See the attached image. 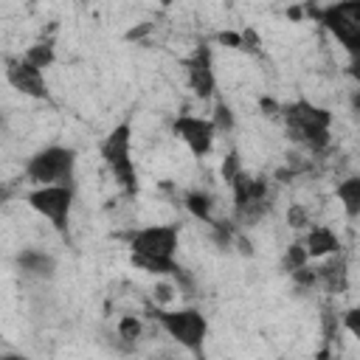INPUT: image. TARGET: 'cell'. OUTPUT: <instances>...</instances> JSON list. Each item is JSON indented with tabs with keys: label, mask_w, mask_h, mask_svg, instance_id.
<instances>
[{
	"label": "cell",
	"mask_w": 360,
	"mask_h": 360,
	"mask_svg": "<svg viewBox=\"0 0 360 360\" xmlns=\"http://www.w3.org/2000/svg\"><path fill=\"white\" fill-rule=\"evenodd\" d=\"M141 332H143V323L135 318V315H124L121 321H118V338L132 349L135 346V340L141 338Z\"/></svg>",
	"instance_id": "cell-18"
},
{
	"label": "cell",
	"mask_w": 360,
	"mask_h": 360,
	"mask_svg": "<svg viewBox=\"0 0 360 360\" xmlns=\"http://www.w3.org/2000/svg\"><path fill=\"white\" fill-rule=\"evenodd\" d=\"M349 76L357 82V87H360V56H349Z\"/></svg>",
	"instance_id": "cell-26"
},
{
	"label": "cell",
	"mask_w": 360,
	"mask_h": 360,
	"mask_svg": "<svg viewBox=\"0 0 360 360\" xmlns=\"http://www.w3.org/2000/svg\"><path fill=\"white\" fill-rule=\"evenodd\" d=\"M101 160L104 166L112 172L118 188L124 194H138V172L132 163V127L129 121H121L118 127H112L107 132V138L101 141Z\"/></svg>",
	"instance_id": "cell-5"
},
{
	"label": "cell",
	"mask_w": 360,
	"mask_h": 360,
	"mask_svg": "<svg viewBox=\"0 0 360 360\" xmlns=\"http://www.w3.org/2000/svg\"><path fill=\"white\" fill-rule=\"evenodd\" d=\"M214 127H217V132H231L233 129V110L225 104V101H217V107H214Z\"/></svg>",
	"instance_id": "cell-19"
},
{
	"label": "cell",
	"mask_w": 360,
	"mask_h": 360,
	"mask_svg": "<svg viewBox=\"0 0 360 360\" xmlns=\"http://www.w3.org/2000/svg\"><path fill=\"white\" fill-rule=\"evenodd\" d=\"M259 107H262V112L264 115H281V104L276 101V98H259Z\"/></svg>",
	"instance_id": "cell-25"
},
{
	"label": "cell",
	"mask_w": 360,
	"mask_h": 360,
	"mask_svg": "<svg viewBox=\"0 0 360 360\" xmlns=\"http://www.w3.org/2000/svg\"><path fill=\"white\" fill-rule=\"evenodd\" d=\"M155 298L158 301H169L172 298V284H158L155 287Z\"/></svg>",
	"instance_id": "cell-27"
},
{
	"label": "cell",
	"mask_w": 360,
	"mask_h": 360,
	"mask_svg": "<svg viewBox=\"0 0 360 360\" xmlns=\"http://www.w3.org/2000/svg\"><path fill=\"white\" fill-rule=\"evenodd\" d=\"M292 276V281L298 284V287H312V284H318V270H309V267H301V270H295V273H290Z\"/></svg>",
	"instance_id": "cell-23"
},
{
	"label": "cell",
	"mask_w": 360,
	"mask_h": 360,
	"mask_svg": "<svg viewBox=\"0 0 360 360\" xmlns=\"http://www.w3.org/2000/svg\"><path fill=\"white\" fill-rule=\"evenodd\" d=\"M180 245V231L177 225H149L132 233L129 250H132V264L152 273V276H174L180 264L174 262Z\"/></svg>",
	"instance_id": "cell-1"
},
{
	"label": "cell",
	"mask_w": 360,
	"mask_h": 360,
	"mask_svg": "<svg viewBox=\"0 0 360 360\" xmlns=\"http://www.w3.org/2000/svg\"><path fill=\"white\" fill-rule=\"evenodd\" d=\"M25 202L42 219H48L59 233L68 231L70 208H73V186H39L25 194Z\"/></svg>",
	"instance_id": "cell-7"
},
{
	"label": "cell",
	"mask_w": 360,
	"mask_h": 360,
	"mask_svg": "<svg viewBox=\"0 0 360 360\" xmlns=\"http://www.w3.org/2000/svg\"><path fill=\"white\" fill-rule=\"evenodd\" d=\"M183 205H186V208H188V214H191V217H197L200 222H205V225H211V222H214V217H211L214 200H211V194H208V191H188V194L183 197Z\"/></svg>",
	"instance_id": "cell-15"
},
{
	"label": "cell",
	"mask_w": 360,
	"mask_h": 360,
	"mask_svg": "<svg viewBox=\"0 0 360 360\" xmlns=\"http://www.w3.org/2000/svg\"><path fill=\"white\" fill-rule=\"evenodd\" d=\"M239 172H245V169H242V163H239V152H236V149H231V152L225 155V160H222V180H228V186H231V183H233V177H236Z\"/></svg>",
	"instance_id": "cell-20"
},
{
	"label": "cell",
	"mask_w": 360,
	"mask_h": 360,
	"mask_svg": "<svg viewBox=\"0 0 360 360\" xmlns=\"http://www.w3.org/2000/svg\"><path fill=\"white\" fill-rule=\"evenodd\" d=\"M287 225H290V228H304V225H309L307 208L298 205V202H292V205L287 208Z\"/></svg>",
	"instance_id": "cell-21"
},
{
	"label": "cell",
	"mask_w": 360,
	"mask_h": 360,
	"mask_svg": "<svg viewBox=\"0 0 360 360\" xmlns=\"http://www.w3.org/2000/svg\"><path fill=\"white\" fill-rule=\"evenodd\" d=\"M73 174H76V149L59 146V143L39 149L25 163V177L37 188L39 186H73Z\"/></svg>",
	"instance_id": "cell-6"
},
{
	"label": "cell",
	"mask_w": 360,
	"mask_h": 360,
	"mask_svg": "<svg viewBox=\"0 0 360 360\" xmlns=\"http://www.w3.org/2000/svg\"><path fill=\"white\" fill-rule=\"evenodd\" d=\"M343 326L349 329V335L360 343V307H352L346 315H343Z\"/></svg>",
	"instance_id": "cell-22"
},
{
	"label": "cell",
	"mask_w": 360,
	"mask_h": 360,
	"mask_svg": "<svg viewBox=\"0 0 360 360\" xmlns=\"http://www.w3.org/2000/svg\"><path fill=\"white\" fill-rule=\"evenodd\" d=\"M22 59H28L31 65H37L39 70L42 68H48L51 62H53V45L45 39V42H37V45H31L25 53H22Z\"/></svg>",
	"instance_id": "cell-17"
},
{
	"label": "cell",
	"mask_w": 360,
	"mask_h": 360,
	"mask_svg": "<svg viewBox=\"0 0 360 360\" xmlns=\"http://www.w3.org/2000/svg\"><path fill=\"white\" fill-rule=\"evenodd\" d=\"M284 270L287 273H295V270H301V267H307L309 264V253H307V248H304V242H292L290 248H287V253H284Z\"/></svg>",
	"instance_id": "cell-16"
},
{
	"label": "cell",
	"mask_w": 360,
	"mask_h": 360,
	"mask_svg": "<svg viewBox=\"0 0 360 360\" xmlns=\"http://www.w3.org/2000/svg\"><path fill=\"white\" fill-rule=\"evenodd\" d=\"M315 360H329V346H323L321 352H318V357Z\"/></svg>",
	"instance_id": "cell-31"
},
{
	"label": "cell",
	"mask_w": 360,
	"mask_h": 360,
	"mask_svg": "<svg viewBox=\"0 0 360 360\" xmlns=\"http://www.w3.org/2000/svg\"><path fill=\"white\" fill-rule=\"evenodd\" d=\"M281 118L284 127L290 132V138L301 146H307L309 152H323L329 146V127H332V112L326 107H318L307 98H298L292 104L281 107Z\"/></svg>",
	"instance_id": "cell-2"
},
{
	"label": "cell",
	"mask_w": 360,
	"mask_h": 360,
	"mask_svg": "<svg viewBox=\"0 0 360 360\" xmlns=\"http://www.w3.org/2000/svg\"><path fill=\"white\" fill-rule=\"evenodd\" d=\"M152 318L166 329L172 340H177L186 352H191L197 360L205 357V338H208V318L194 309V307H180V309H166L158 307L152 309Z\"/></svg>",
	"instance_id": "cell-3"
},
{
	"label": "cell",
	"mask_w": 360,
	"mask_h": 360,
	"mask_svg": "<svg viewBox=\"0 0 360 360\" xmlns=\"http://www.w3.org/2000/svg\"><path fill=\"white\" fill-rule=\"evenodd\" d=\"M217 39H219L225 48H242V34H236V31H222Z\"/></svg>",
	"instance_id": "cell-24"
},
{
	"label": "cell",
	"mask_w": 360,
	"mask_h": 360,
	"mask_svg": "<svg viewBox=\"0 0 360 360\" xmlns=\"http://www.w3.org/2000/svg\"><path fill=\"white\" fill-rule=\"evenodd\" d=\"M335 194H338V200L343 205V214L349 219H357L360 217V174H352V177L340 180Z\"/></svg>",
	"instance_id": "cell-13"
},
{
	"label": "cell",
	"mask_w": 360,
	"mask_h": 360,
	"mask_svg": "<svg viewBox=\"0 0 360 360\" xmlns=\"http://www.w3.org/2000/svg\"><path fill=\"white\" fill-rule=\"evenodd\" d=\"M172 132L174 138H180L188 152L194 158H202L211 152L214 146V138H217V127L211 118H200V115H177L172 121Z\"/></svg>",
	"instance_id": "cell-8"
},
{
	"label": "cell",
	"mask_w": 360,
	"mask_h": 360,
	"mask_svg": "<svg viewBox=\"0 0 360 360\" xmlns=\"http://www.w3.org/2000/svg\"><path fill=\"white\" fill-rule=\"evenodd\" d=\"M287 17H290V20H298V17H301V8H287Z\"/></svg>",
	"instance_id": "cell-30"
},
{
	"label": "cell",
	"mask_w": 360,
	"mask_h": 360,
	"mask_svg": "<svg viewBox=\"0 0 360 360\" xmlns=\"http://www.w3.org/2000/svg\"><path fill=\"white\" fill-rule=\"evenodd\" d=\"M0 360H28V357H22V354H3Z\"/></svg>",
	"instance_id": "cell-32"
},
{
	"label": "cell",
	"mask_w": 360,
	"mask_h": 360,
	"mask_svg": "<svg viewBox=\"0 0 360 360\" xmlns=\"http://www.w3.org/2000/svg\"><path fill=\"white\" fill-rule=\"evenodd\" d=\"M352 107H354V112L360 115V87L354 90V96H352Z\"/></svg>",
	"instance_id": "cell-29"
},
{
	"label": "cell",
	"mask_w": 360,
	"mask_h": 360,
	"mask_svg": "<svg viewBox=\"0 0 360 360\" xmlns=\"http://www.w3.org/2000/svg\"><path fill=\"white\" fill-rule=\"evenodd\" d=\"M149 22H143V25H138V28H132V31H127V39H141L143 34H149Z\"/></svg>",
	"instance_id": "cell-28"
},
{
	"label": "cell",
	"mask_w": 360,
	"mask_h": 360,
	"mask_svg": "<svg viewBox=\"0 0 360 360\" xmlns=\"http://www.w3.org/2000/svg\"><path fill=\"white\" fill-rule=\"evenodd\" d=\"M309 17H315L349 56H360V0L329 3V6H304Z\"/></svg>",
	"instance_id": "cell-4"
},
{
	"label": "cell",
	"mask_w": 360,
	"mask_h": 360,
	"mask_svg": "<svg viewBox=\"0 0 360 360\" xmlns=\"http://www.w3.org/2000/svg\"><path fill=\"white\" fill-rule=\"evenodd\" d=\"M6 79L14 90H20L22 96L31 98H48V87H45V76L37 65H31L28 59H8L6 62Z\"/></svg>",
	"instance_id": "cell-10"
},
{
	"label": "cell",
	"mask_w": 360,
	"mask_h": 360,
	"mask_svg": "<svg viewBox=\"0 0 360 360\" xmlns=\"http://www.w3.org/2000/svg\"><path fill=\"white\" fill-rule=\"evenodd\" d=\"M17 267L25 273V276H34V278H51L56 273V259L45 250H34V248H25L17 253Z\"/></svg>",
	"instance_id": "cell-11"
},
{
	"label": "cell",
	"mask_w": 360,
	"mask_h": 360,
	"mask_svg": "<svg viewBox=\"0 0 360 360\" xmlns=\"http://www.w3.org/2000/svg\"><path fill=\"white\" fill-rule=\"evenodd\" d=\"M304 248H307L309 259H323L329 253H338L340 242H338V236L326 225H315V228H309V233L304 239Z\"/></svg>",
	"instance_id": "cell-12"
},
{
	"label": "cell",
	"mask_w": 360,
	"mask_h": 360,
	"mask_svg": "<svg viewBox=\"0 0 360 360\" xmlns=\"http://www.w3.org/2000/svg\"><path fill=\"white\" fill-rule=\"evenodd\" d=\"M318 281L329 290V292H343L346 290V262H329L323 267H318Z\"/></svg>",
	"instance_id": "cell-14"
},
{
	"label": "cell",
	"mask_w": 360,
	"mask_h": 360,
	"mask_svg": "<svg viewBox=\"0 0 360 360\" xmlns=\"http://www.w3.org/2000/svg\"><path fill=\"white\" fill-rule=\"evenodd\" d=\"M186 65V76H188V84L194 90V96L200 98H211L214 96V87H217V76H214V62H211V48L202 42L194 48V53L183 62Z\"/></svg>",
	"instance_id": "cell-9"
}]
</instances>
